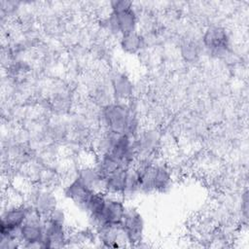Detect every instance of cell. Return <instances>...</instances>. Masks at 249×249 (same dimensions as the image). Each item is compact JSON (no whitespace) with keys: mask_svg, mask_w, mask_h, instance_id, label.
Returning a JSON list of instances; mask_svg holds the SVG:
<instances>
[{"mask_svg":"<svg viewBox=\"0 0 249 249\" xmlns=\"http://www.w3.org/2000/svg\"><path fill=\"white\" fill-rule=\"evenodd\" d=\"M109 86L114 101L127 102L133 94V83L125 73L114 72L111 75Z\"/></svg>","mask_w":249,"mask_h":249,"instance_id":"12","label":"cell"},{"mask_svg":"<svg viewBox=\"0 0 249 249\" xmlns=\"http://www.w3.org/2000/svg\"><path fill=\"white\" fill-rule=\"evenodd\" d=\"M75 176L92 191L103 192L104 178L99 172L96 166V162L82 163L81 166L77 169Z\"/></svg>","mask_w":249,"mask_h":249,"instance_id":"14","label":"cell"},{"mask_svg":"<svg viewBox=\"0 0 249 249\" xmlns=\"http://www.w3.org/2000/svg\"><path fill=\"white\" fill-rule=\"evenodd\" d=\"M230 35L227 29L220 25L208 26L201 37L202 46L210 53L216 56L224 55L230 49Z\"/></svg>","mask_w":249,"mask_h":249,"instance_id":"9","label":"cell"},{"mask_svg":"<svg viewBox=\"0 0 249 249\" xmlns=\"http://www.w3.org/2000/svg\"><path fill=\"white\" fill-rule=\"evenodd\" d=\"M26 216L27 205L25 202L3 206L0 222L1 237L18 238L19 229L24 224Z\"/></svg>","mask_w":249,"mask_h":249,"instance_id":"5","label":"cell"},{"mask_svg":"<svg viewBox=\"0 0 249 249\" xmlns=\"http://www.w3.org/2000/svg\"><path fill=\"white\" fill-rule=\"evenodd\" d=\"M120 47L128 54H136L145 47V38L138 31L122 35L120 36Z\"/></svg>","mask_w":249,"mask_h":249,"instance_id":"15","label":"cell"},{"mask_svg":"<svg viewBox=\"0 0 249 249\" xmlns=\"http://www.w3.org/2000/svg\"><path fill=\"white\" fill-rule=\"evenodd\" d=\"M125 209L126 205L124 197L106 194L100 212L95 217L89 219L92 231L107 226H120Z\"/></svg>","mask_w":249,"mask_h":249,"instance_id":"4","label":"cell"},{"mask_svg":"<svg viewBox=\"0 0 249 249\" xmlns=\"http://www.w3.org/2000/svg\"><path fill=\"white\" fill-rule=\"evenodd\" d=\"M26 220L18 231V238L21 242V247L44 248L45 218L30 204L26 203Z\"/></svg>","mask_w":249,"mask_h":249,"instance_id":"3","label":"cell"},{"mask_svg":"<svg viewBox=\"0 0 249 249\" xmlns=\"http://www.w3.org/2000/svg\"><path fill=\"white\" fill-rule=\"evenodd\" d=\"M26 203L36 209L44 218L58 206L55 194L47 188H31L28 190Z\"/></svg>","mask_w":249,"mask_h":249,"instance_id":"10","label":"cell"},{"mask_svg":"<svg viewBox=\"0 0 249 249\" xmlns=\"http://www.w3.org/2000/svg\"><path fill=\"white\" fill-rule=\"evenodd\" d=\"M105 25L112 33L120 36L137 31L138 16L133 5L121 10H110Z\"/></svg>","mask_w":249,"mask_h":249,"instance_id":"6","label":"cell"},{"mask_svg":"<svg viewBox=\"0 0 249 249\" xmlns=\"http://www.w3.org/2000/svg\"><path fill=\"white\" fill-rule=\"evenodd\" d=\"M120 228L123 231L128 245L136 246L143 241L145 221L140 211L134 206H126Z\"/></svg>","mask_w":249,"mask_h":249,"instance_id":"7","label":"cell"},{"mask_svg":"<svg viewBox=\"0 0 249 249\" xmlns=\"http://www.w3.org/2000/svg\"><path fill=\"white\" fill-rule=\"evenodd\" d=\"M241 211L245 217V219H247L248 216V196H247V192L244 193L243 197L241 198Z\"/></svg>","mask_w":249,"mask_h":249,"instance_id":"17","label":"cell"},{"mask_svg":"<svg viewBox=\"0 0 249 249\" xmlns=\"http://www.w3.org/2000/svg\"><path fill=\"white\" fill-rule=\"evenodd\" d=\"M200 54L199 46L194 41H187L181 47V55L187 62H195Z\"/></svg>","mask_w":249,"mask_h":249,"instance_id":"16","label":"cell"},{"mask_svg":"<svg viewBox=\"0 0 249 249\" xmlns=\"http://www.w3.org/2000/svg\"><path fill=\"white\" fill-rule=\"evenodd\" d=\"M135 168L138 176L139 190L142 194L165 193L173 183L172 172L163 163L151 160H137Z\"/></svg>","mask_w":249,"mask_h":249,"instance_id":"2","label":"cell"},{"mask_svg":"<svg viewBox=\"0 0 249 249\" xmlns=\"http://www.w3.org/2000/svg\"><path fill=\"white\" fill-rule=\"evenodd\" d=\"M69 231L66 224L51 221L45 218L44 248H61L68 246Z\"/></svg>","mask_w":249,"mask_h":249,"instance_id":"11","label":"cell"},{"mask_svg":"<svg viewBox=\"0 0 249 249\" xmlns=\"http://www.w3.org/2000/svg\"><path fill=\"white\" fill-rule=\"evenodd\" d=\"M63 193L66 198L71 200L75 205L84 211L90 197L94 194V191L86 186L75 176L64 187Z\"/></svg>","mask_w":249,"mask_h":249,"instance_id":"13","label":"cell"},{"mask_svg":"<svg viewBox=\"0 0 249 249\" xmlns=\"http://www.w3.org/2000/svg\"><path fill=\"white\" fill-rule=\"evenodd\" d=\"M99 118L102 128L131 138H134L141 129L139 118L127 102L112 101L101 106Z\"/></svg>","mask_w":249,"mask_h":249,"instance_id":"1","label":"cell"},{"mask_svg":"<svg viewBox=\"0 0 249 249\" xmlns=\"http://www.w3.org/2000/svg\"><path fill=\"white\" fill-rule=\"evenodd\" d=\"M160 133L154 127L141 128L133 138L137 160H151L160 149Z\"/></svg>","mask_w":249,"mask_h":249,"instance_id":"8","label":"cell"}]
</instances>
